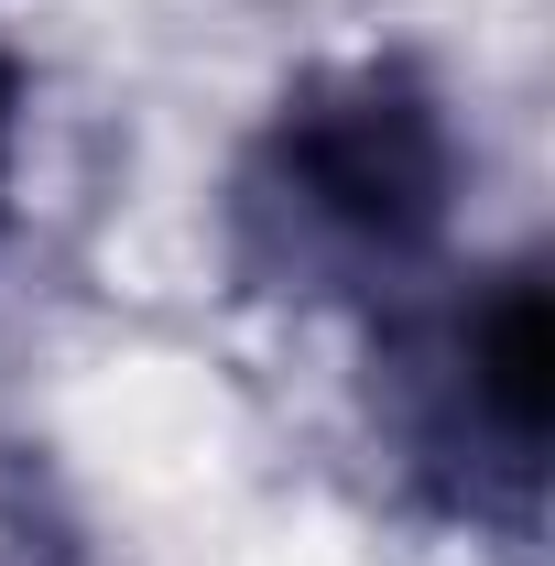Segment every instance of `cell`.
<instances>
[{
	"label": "cell",
	"mask_w": 555,
	"mask_h": 566,
	"mask_svg": "<svg viewBox=\"0 0 555 566\" xmlns=\"http://www.w3.org/2000/svg\"><path fill=\"white\" fill-rule=\"evenodd\" d=\"M469 142L425 55L348 44L273 87L218 175V262L251 305L381 316L447 262Z\"/></svg>",
	"instance_id": "obj_1"
},
{
	"label": "cell",
	"mask_w": 555,
	"mask_h": 566,
	"mask_svg": "<svg viewBox=\"0 0 555 566\" xmlns=\"http://www.w3.org/2000/svg\"><path fill=\"white\" fill-rule=\"evenodd\" d=\"M22 120H33V87H22V55L0 44V229H11V186H22Z\"/></svg>",
	"instance_id": "obj_3"
},
{
	"label": "cell",
	"mask_w": 555,
	"mask_h": 566,
	"mask_svg": "<svg viewBox=\"0 0 555 566\" xmlns=\"http://www.w3.org/2000/svg\"><path fill=\"white\" fill-rule=\"evenodd\" d=\"M370 327V381L359 415L392 469V491L447 534L534 545L545 512V424H555V316H545V262H469L415 294H392Z\"/></svg>",
	"instance_id": "obj_2"
}]
</instances>
